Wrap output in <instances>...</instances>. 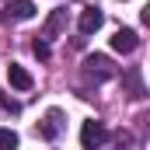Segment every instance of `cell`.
<instances>
[{
	"mask_svg": "<svg viewBox=\"0 0 150 150\" xmlns=\"http://www.w3.org/2000/svg\"><path fill=\"white\" fill-rule=\"evenodd\" d=\"M105 140H108V129H105V122H98V119H87V122L80 126V147H84V150H98Z\"/></svg>",
	"mask_w": 150,
	"mask_h": 150,
	"instance_id": "1",
	"label": "cell"
},
{
	"mask_svg": "<svg viewBox=\"0 0 150 150\" xmlns=\"http://www.w3.org/2000/svg\"><path fill=\"white\" fill-rule=\"evenodd\" d=\"M84 74L91 77V80H98V84H101V80L115 77V67H112V59H108V56H98V52H94V56H87V59H84Z\"/></svg>",
	"mask_w": 150,
	"mask_h": 150,
	"instance_id": "2",
	"label": "cell"
},
{
	"mask_svg": "<svg viewBox=\"0 0 150 150\" xmlns=\"http://www.w3.org/2000/svg\"><path fill=\"white\" fill-rule=\"evenodd\" d=\"M101 25H105V11L101 7H84L80 11V21H77V32L80 35H94Z\"/></svg>",
	"mask_w": 150,
	"mask_h": 150,
	"instance_id": "3",
	"label": "cell"
},
{
	"mask_svg": "<svg viewBox=\"0 0 150 150\" xmlns=\"http://www.w3.org/2000/svg\"><path fill=\"white\" fill-rule=\"evenodd\" d=\"M63 133V112L59 108H49V112L42 115V122H38V136L42 140H56Z\"/></svg>",
	"mask_w": 150,
	"mask_h": 150,
	"instance_id": "4",
	"label": "cell"
},
{
	"mask_svg": "<svg viewBox=\"0 0 150 150\" xmlns=\"http://www.w3.org/2000/svg\"><path fill=\"white\" fill-rule=\"evenodd\" d=\"M136 45H140V38H136L133 28H119V32L112 35V49H115V52H122V56H129Z\"/></svg>",
	"mask_w": 150,
	"mask_h": 150,
	"instance_id": "5",
	"label": "cell"
},
{
	"mask_svg": "<svg viewBox=\"0 0 150 150\" xmlns=\"http://www.w3.org/2000/svg\"><path fill=\"white\" fill-rule=\"evenodd\" d=\"M7 18L11 21H28V18H35V4L32 0H11L7 4Z\"/></svg>",
	"mask_w": 150,
	"mask_h": 150,
	"instance_id": "6",
	"label": "cell"
},
{
	"mask_svg": "<svg viewBox=\"0 0 150 150\" xmlns=\"http://www.w3.org/2000/svg\"><path fill=\"white\" fill-rule=\"evenodd\" d=\"M7 80H11V87H18V91H32V74H28L25 67H18V63L7 67Z\"/></svg>",
	"mask_w": 150,
	"mask_h": 150,
	"instance_id": "7",
	"label": "cell"
},
{
	"mask_svg": "<svg viewBox=\"0 0 150 150\" xmlns=\"http://www.w3.org/2000/svg\"><path fill=\"white\" fill-rule=\"evenodd\" d=\"M63 25H67V11H56V14L49 18V25L42 28V35H38V38H56V32H59Z\"/></svg>",
	"mask_w": 150,
	"mask_h": 150,
	"instance_id": "8",
	"label": "cell"
},
{
	"mask_svg": "<svg viewBox=\"0 0 150 150\" xmlns=\"http://www.w3.org/2000/svg\"><path fill=\"white\" fill-rule=\"evenodd\" d=\"M0 150H18V133L14 129H0Z\"/></svg>",
	"mask_w": 150,
	"mask_h": 150,
	"instance_id": "9",
	"label": "cell"
},
{
	"mask_svg": "<svg viewBox=\"0 0 150 150\" xmlns=\"http://www.w3.org/2000/svg\"><path fill=\"white\" fill-rule=\"evenodd\" d=\"M32 52H35L38 59H49V42H45V38H38L35 45H32Z\"/></svg>",
	"mask_w": 150,
	"mask_h": 150,
	"instance_id": "10",
	"label": "cell"
},
{
	"mask_svg": "<svg viewBox=\"0 0 150 150\" xmlns=\"http://www.w3.org/2000/svg\"><path fill=\"white\" fill-rule=\"evenodd\" d=\"M0 108H4V112H18L21 105H18V101H7V98H0Z\"/></svg>",
	"mask_w": 150,
	"mask_h": 150,
	"instance_id": "11",
	"label": "cell"
}]
</instances>
